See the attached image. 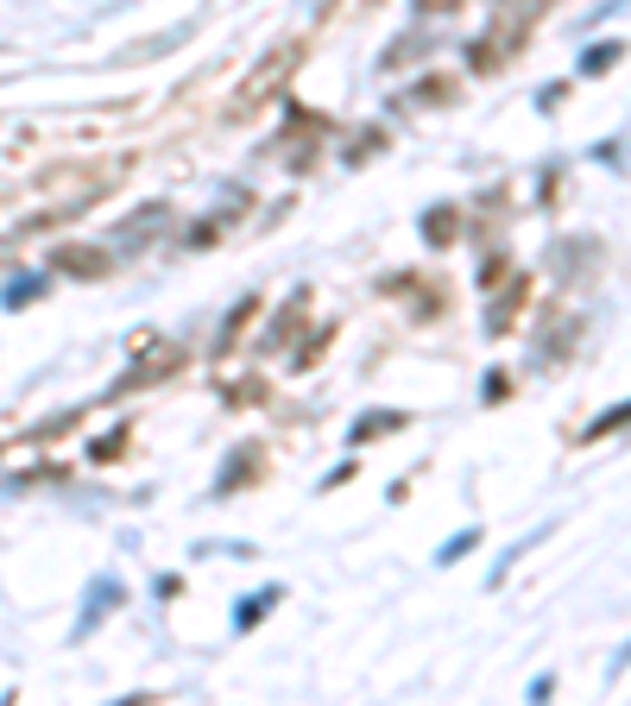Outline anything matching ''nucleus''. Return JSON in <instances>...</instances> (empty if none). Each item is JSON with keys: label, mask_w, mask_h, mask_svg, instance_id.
Returning <instances> with one entry per match:
<instances>
[{"label": "nucleus", "mask_w": 631, "mask_h": 706, "mask_svg": "<svg viewBox=\"0 0 631 706\" xmlns=\"http://www.w3.org/2000/svg\"><path fill=\"white\" fill-rule=\"evenodd\" d=\"M58 265H63V272H82V278L108 272V259H101V253H58Z\"/></svg>", "instance_id": "nucleus-2"}, {"label": "nucleus", "mask_w": 631, "mask_h": 706, "mask_svg": "<svg viewBox=\"0 0 631 706\" xmlns=\"http://www.w3.org/2000/svg\"><path fill=\"white\" fill-rule=\"evenodd\" d=\"M297 58H303L297 44H278V51H266V58L253 63V77H247V89H240V101H247V108H259V101H272L278 89H284V77L297 70Z\"/></svg>", "instance_id": "nucleus-1"}]
</instances>
